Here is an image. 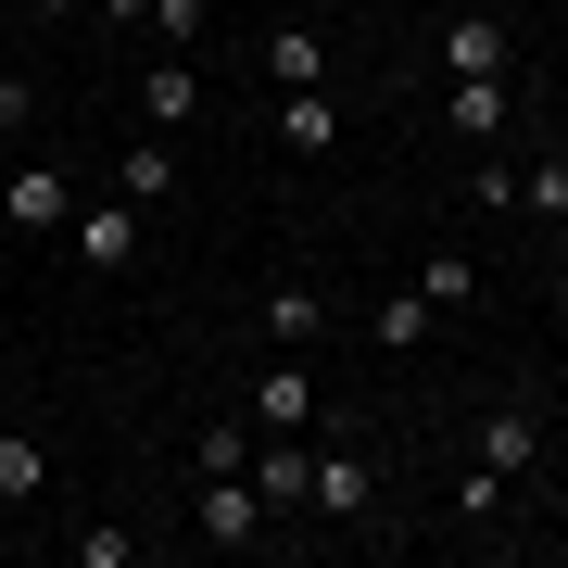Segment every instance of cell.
<instances>
[{
    "label": "cell",
    "mask_w": 568,
    "mask_h": 568,
    "mask_svg": "<svg viewBox=\"0 0 568 568\" xmlns=\"http://www.w3.org/2000/svg\"><path fill=\"white\" fill-rule=\"evenodd\" d=\"M443 126H455V140H506V77H455L443 89Z\"/></svg>",
    "instance_id": "7c38bea8"
},
{
    "label": "cell",
    "mask_w": 568,
    "mask_h": 568,
    "mask_svg": "<svg viewBox=\"0 0 568 568\" xmlns=\"http://www.w3.org/2000/svg\"><path fill=\"white\" fill-rule=\"evenodd\" d=\"M63 253H77L89 278H126V265H140V203H126V190L114 203H77L63 215Z\"/></svg>",
    "instance_id": "6da1fadb"
},
{
    "label": "cell",
    "mask_w": 568,
    "mask_h": 568,
    "mask_svg": "<svg viewBox=\"0 0 568 568\" xmlns=\"http://www.w3.org/2000/svg\"><path fill=\"white\" fill-rule=\"evenodd\" d=\"M253 63H265L278 89H328V26H265Z\"/></svg>",
    "instance_id": "5b68a950"
},
{
    "label": "cell",
    "mask_w": 568,
    "mask_h": 568,
    "mask_svg": "<svg viewBox=\"0 0 568 568\" xmlns=\"http://www.w3.org/2000/svg\"><path fill=\"white\" fill-rule=\"evenodd\" d=\"M63 215H77V178H63V164H13V178H0V227H51L63 241Z\"/></svg>",
    "instance_id": "3957f363"
},
{
    "label": "cell",
    "mask_w": 568,
    "mask_h": 568,
    "mask_svg": "<svg viewBox=\"0 0 568 568\" xmlns=\"http://www.w3.org/2000/svg\"><path fill=\"white\" fill-rule=\"evenodd\" d=\"M518 215H544V227H568V152H544V164H518Z\"/></svg>",
    "instance_id": "e0dca14e"
},
{
    "label": "cell",
    "mask_w": 568,
    "mask_h": 568,
    "mask_svg": "<svg viewBox=\"0 0 568 568\" xmlns=\"http://www.w3.org/2000/svg\"><path fill=\"white\" fill-rule=\"evenodd\" d=\"M316 328H328V291L316 278H278V291H265V342H278V354H304Z\"/></svg>",
    "instance_id": "9c48e42d"
},
{
    "label": "cell",
    "mask_w": 568,
    "mask_h": 568,
    "mask_svg": "<svg viewBox=\"0 0 568 568\" xmlns=\"http://www.w3.org/2000/svg\"><path fill=\"white\" fill-rule=\"evenodd\" d=\"M39 493H51V455L26 429H0V506H39Z\"/></svg>",
    "instance_id": "2e32d148"
},
{
    "label": "cell",
    "mask_w": 568,
    "mask_h": 568,
    "mask_svg": "<svg viewBox=\"0 0 568 568\" xmlns=\"http://www.w3.org/2000/svg\"><path fill=\"white\" fill-rule=\"evenodd\" d=\"M429 316H443L429 291H379V316H366V342H379V354H417V342H429Z\"/></svg>",
    "instance_id": "4fadbf2b"
},
{
    "label": "cell",
    "mask_w": 568,
    "mask_h": 568,
    "mask_svg": "<svg viewBox=\"0 0 568 568\" xmlns=\"http://www.w3.org/2000/svg\"><path fill=\"white\" fill-rule=\"evenodd\" d=\"M556 152H568V114H556Z\"/></svg>",
    "instance_id": "603a6c76"
},
{
    "label": "cell",
    "mask_w": 568,
    "mask_h": 568,
    "mask_svg": "<svg viewBox=\"0 0 568 568\" xmlns=\"http://www.w3.org/2000/svg\"><path fill=\"white\" fill-rule=\"evenodd\" d=\"M140 39H164V51H190V39H203V0H152V13H140Z\"/></svg>",
    "instance_id": "d6986e66"
},
{
    "label": "cell",
    "mask_w": 568,
    "mask_h": 568,
    "mask_svg": "<svg viewBox=\"0 0 568 568\" xmlns=\"http://www.w3.org/2000/svg\"><path fill=\"white\" fill-rule=\"evenodd\" d=\"M443 77H518L506 26H480V13H443Z\"/></svg>",
    "instance_id": "52a82bcc"
},
{
    "label": "cell",
    "mask_w": 568,
    "mask_h": 568,
    "mask_svg": "<svg viewBox=\"0 0 568 568\" xmlns=\"http://www.w3.org/2000/svg\"><path fill=\"white\" fill-rule=\"evenodd\" d=\"M26 13H51V26H77V13H89V0H26Z\"/></svg>",
    "instance_id": "7402d4cb"
},
{
    "label": "cell",
    "mask_w": 568,
    "mask_h": 568,
    "mask_svg": "<svg viewBox=\"0 0 568 568\" xmlns=\"http://www.w3.org/2000/svg\"><path fill=\"white\" fill-rule=\"evenodd\" d=\"M140 114H152V126H190V114H203V63H178V51H164L152 77H140Z\"/></svg>",
    "instance_id": "8fae6325"
},
{
    "label": "cell",
    "mask_w": 568,
    "mask_h": 568,
    "mask_svg": "<svg viewBox=\"0 0 568 568\" xmlns=\"http://www.w3.org/2000/svg\"><path fill=\"white\" fill-rule=\"evenodd\" d=\"M190 467H203V480H241V467H253V429H203V455H190Z\"/></svg>",
    "instance_id": "ffe728a7"
},
{
    "label": "cell",
    "mask_w": 568,
    "mask_h": 568,
    "mask_svg": "<svg viewBox=\"0 0 568 568\" xmlns=\"http://www.w3.org/2000/svg\"><path fill=\"white\" fill-rule=\"evenodd\" d=\"M304 467H316V455H304V429H278V443H253V467H241V480L265 493V506H304Z\"/></svg>",
    "instance_id": "30bf717a"
},
{
    "label": "cell",
    "mask_w": 568,
    "mask_h": 568,
    "mask_svg": "<svg viewBox=\"0 0 568 568\" xmlns=\"http://www.w3.org/2000/svg\"><path fill=\"white\" fill-rule=\"evenodd\" d=\"M203 544H215V556L265 544V493H253V480H203Z\"/></svg>",
    "instance_id": "8992f818"
},
{
    "label": "cell",
    "mask_w": 568,
    "mask_h": 568,
    "mask_svg": "<svg viewBox=\"0 0 568 568\" xmlns=\"http://www.w3.org/2000/svg\"><path fill=\"white\" fill-rule=\"evenodd\" d=\"M417 291L455 316V304H480V265H467V253H429V265H417Z\"/></svg>",
    "instance_id": "ac0fdd59"
},
{
    "label": "cell",
    "mask_w": 568,
    "mask_h": 568,
    "mask_svg": "<svg viewBox=\"0 0 568 568\" xmlns=\"http://www.w3.org/2000/svg\"><path fill=\"white\" fill-rule=\"evenodd\" d=\"M265 126H278V152H291V164L342 152V102H328V89H278V114H265Z\"/></svg>",
    "instance_id": "277c9868"
},
{
    "label": "cell",
    "mask_w": 568,
    "mask_h": 568,
    "mask_svg": "<svg viewBox=\"0 0 568 568\" xmlns=\"http://www.w3.org/2000/svg\"><path fill=\"white\" fill-rule=\"evenodd\" d=\"M114 190H126V203H164V190H178V140H126Z\"/></svg>",
    "instance_id": "9a60e30c"
},
{
    "label": "cell",
    "mask_w": 568,
    "mask_h": 568,
    "mask_svg": "<svg viewBox=\"0 0 568 568\" xmlns=\"http://www.w3.org/2000/svg\"><path fill=\"white\" fill-rule=\"evenodd\" d=\"M253 429H316V379H304V354H278L253 379Z\"/></svg>",
    "instance_id": "ba28073f"
},
{
    "label": "cell",
    "mask_w": 568,
    "mask_h": 568,
    "mask_svg": "<svg viewBox=\"0 0 568 568\" xmlns=\"http://www.w3.org/2000/svg\"><path fill=\"white\" fill-rule=\"evenodd\" d=\"M304 506H316V518H366V506H379V467H366V443H328V455L304 467Z\"/></svg>",
    "instance_id": "7a4b0ae2"
},
{
    "label": "cell",
    "mask_w": 568,
    "mask_h": 568,
    "mask_svg": "<svg viewBox=\"0 0 568 568\" xmlns=\"http://www.w3.org/2000/svg\"><path fill=\"white\" fill-rule=\"evenodd\" d=\"M530 455H544V417H518V405H506V417H480V467H493V480H518Z\"/></svg>",
    "instance_id": "5bb4252c"
},
{
    "label": "cell",
    "mask_w": 568,
    "mask_h": 568,
    "mask_svg": "<svg viewBox=\"0 0 568 568\" xmlns=\"http://www.w3.org/2000/svg\"><path fill=\"white\" fill-rule=\"evenodd\" d=\"M39 114V77H13V63H0V126H26Z\"/></svg>",
    "instance_id": "44dd1931"
}]
</instances>
